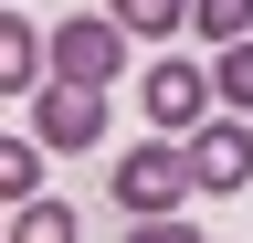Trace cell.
Segmentation results:
<instances>
[{"instance_id": "1", "label": "cell", "mask_w": 253, "mask_h": 243, "mask_svg": "<svg viewBox=\"0 0 253 243\" xmlns=\"http://www.w3.org/2000/svg\"><path fill=\"white\" fill-rule=\"evenodd\" d=\"M190 191H201V180H190V148H169V127L116 159V211H126V222H137V211H179Z\"/></svg>"}, {"instance_id": "2", "label": "cell", "mask_w": 253, "mask_h": 243, "mask_svg": "<svg viewBox=\"0 0 253 243\" xmlns=\"http://www.w3.org/2000/svg\"><path fill=\"white\" fill-rule=\"evenodd\" d=\"M53 74H74V85H116V74H126V21H116V11H74V21H53Z\"/></svg>"}, {"instance_id": "3", "label": "cell", "mask_w": 253, "mask_h": 243, "mask_svg": "<svg viewBox=\"0 0 253 243\" xmlns=\"http://www.w3.org/2000/svg\"><path fill=\"white\" fill-rule=\"evenodd\" d=\"M179 148H190V180H201L211 201L221 191H253V127H243V116H201Z\"/></svg>"}, {"instance_id": "4", "label": "cell", "mask_w": 253, "mask_h": 243, "mask_svg": "<svg viewBox=\"0 0 253 243\" xmlns=\"http://www.w3.org/2000/svg\"><path fill=\"white\" fill-rule=\"evenodd\" d=\"M32 138H42V148H95V138H106V85L53 74V85H42V106H32Z\"/></svg>"}, {"instance_id": "5", "label": "cell", "mask_w": 253, "mask_h": 243, "mask_svg": "<svg viewBox=\"0 0 253 243\" xmlns=\"http://www.w3.org/2000/svg\"><path fill=\"white\" fill-rule=\"evenodd\" d=\"M137 106H148V127H169V138H190V127H201V116H211L221 96H211V74H201V64H179V53H169V64H148V85H137Z\"/></svg>"}, {"instance_id": "6", "label": "cell", "mask_w": 253, "mask_h": 243, "mask_svg": "<svg viewBox=\"0 0 253 243\" xmlns=\"http://www.w3.org/2000/svg\"><path fill=\"white\" fill-rule=\"evenodd\" d=\"M32 74H42V32L0 11V96H32Z\"/></svg>"}, {"instance_id": "7", "label": "cell", "mask_w": 253, "mask_h": 243, "mask_svg": "<svg viewBox=\"0 0 253 243\" xmlns=\"http://www.w3.org/2000/svg\"><path fill=\"white\" fill-rule=\"evenodd\" d=\"M116 21L137 43H169V32H190V0H116Z\"/></svg>"}, {"instance_id": "8", "label": "cell", "mask_w": 253, "mask_h": 243, "mask_svg": "<svg viewBox=\"0 0 253 243\" xmlns=\"http://www.w3.org/2000/svg\"><path fill=\"white\" fill-rule=\"evenodd\" d=\"M190 32H211V53L243 43V32H253V0H190Z\"/></svg>"}, {"instance_id": "9", "label": "cell", "mask_w": 253, "mask_h": 243, "mask_svg": "<svg viewBox=\"0 0 253 243\" xmlns=\"http://www.w3.org/2000/svg\"><path fill=\"white\" fill-rule=\"evenodd\" d=\"M0 191H11V201L42 191V138H0Z\"/></svg>"}, {"instance_id": "10", "label": "cell", "mask_w": 253, "mask_h": 243, "mask_svg": "<svg viewBox=\"0 0 253 243\" xmlns=\"http://www.w3.org/2000/svg\"><path fill=\"white\" fill-rule=\"evenodd\" d=\"M11 233H21V243H63V233H74V211L32 191V201H11Z\"/></svg>"}, {"instance_id": "11", "label": "cell", "mask_w": 253, "mask_h": 243, "mask_svg": "<svg viewBox=\"0 0 253 243\" xmlns=\"http://www.w3.org/2000/svg\"><path fill=\"white\" fill-rule=\"evenodd\" d=\"M211 96H221V106H253V32H243V43H221V64H211Z\"/></svg>"}]
</instances>
